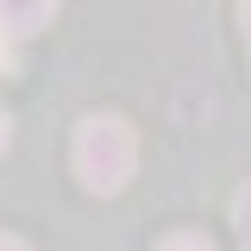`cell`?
<instances>
[{
    "mask_svg": "<svg viewBox=\"0 0 251 251\" xmlns=\"http://www.w3.org/2000/svg\"><path fill=\"white\" fill-rule=\"evenodd\" d=\"M138 170V138L120 113H88L75 126V176L94 195H120Z\"/></svg>",
    "mask_w": 251,
    "mask_h": 251,
    "instance_id": "obj_1",
    "label": "cell"
},
{
    "mask_svg": "<svg viewBox=\"0 0 251 251\" xmlns=\"http://www.w3.org/2000/svg\"><path fill=\"white\" fill-rule=\"evenodd\" d=\"M57 19V0H0V31L6 38H31Z\"/></svg>",
    "mask_w": 251,
    "mask_h": 251,
    "instance_id": "obj_2",
    "label": "cell"
},
{
    "mask_svg": "<svg viewBox=\"0 0 251 251\" xmlns=\"http://www.w3.org/2000/svg\"><path fill=\"white\" fill-rule=\"evenodd\" d=\"M232 226H239V245L251 251V182L239 188V195H232Z\"/></svg>",
    "mask_w": 251,
    "mask_h": 251,
    "instance_id": "obj_3",
    "label": "cell"
},
{
    "mask_svg": "<svg viewBox=\"0 0 251 251\" xmlns=\"http://www.w3.org/2000/svg\"><path fill=\"white\" fill-rule=\"evenodd\" d=\"M157 251H220V245L207 239V232H170V239H163Z\"/></svg>",
    "mask_w": 251,
    "mask_h": 251,
    "instance_id": "obj_4",
    "label": "cell"
},
{
    "mask_svg": "<svg viewBox=\"0 0 251 251\" xmlns=\"http://www.w3.org/2000/svg\"><path fill=\"white\" fill-rule=\"evenodd\" d=\"M239 25H245V50H251V0H239Z\"/></svg>",
    "mask_w": 251,
    "mask_h": 251,
    "instance_id": "obj_5",
    "label": "cell"
},
{
    "mask_svg": "<svg viewBox=\"0 0 251 251\" xmlns=\"http://www.w3.org/2000/svg\"><path fill=\"white\" fill-rule=\"evenodd\" d=\"M0 69H13V38L0 31Z\"/></svg>",
    "mask_w": 251,
    "mask_h": 251,
    "instance_id": "obj_6",
    "label": "cell"
},
{
    "mask_svg": "<svg viewBox=\"0 0 251 251\" xmlns=\"http://www.w3.org/2000/svg\"><path fill=\"white\" fill-rule=\"evenodd\" d=\"M6 138H13V120H6V107H0V151H6Z\"/></svg>",
    "mask_w": 251,
    "mask_h": 251,
    "instance_id": "obj_7",
    "label": "cell"
},
{
    "mask_svg": "<svg viewBox=\"0 0 251 251\" xmlns=\"http://www.w3.org/2000/svg\"><path fill=\"white\" fill-rule=\"evenodd\" d=\"M0 251H31V245H19V239H6V232H0Z\"/></svg>",
    "mask_w": 251,
    "mask_h": 251,
    "instance_id": "obj_8",
    "label": "cell"
}]
</instances>
